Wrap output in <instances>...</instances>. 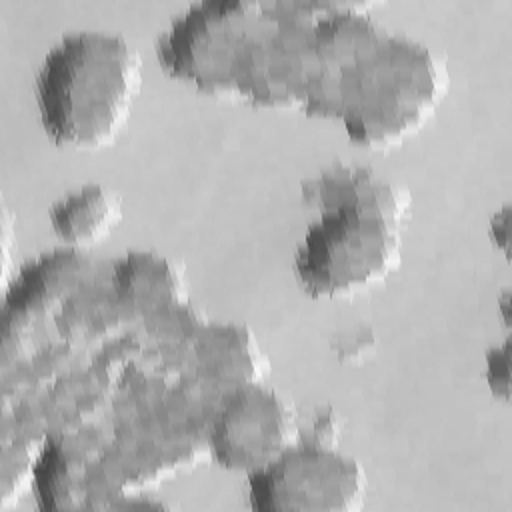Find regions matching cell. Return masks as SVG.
<instances>
[{
    "instance_id": "1",
    "label": "cell",
    "mask_w": 512,
    "mask_h": 512,
    "mask_svg": "<svg viewBox=\"0 0 512 512\" xmlns=\"http://www.w3.org/2000/svg\"><path fill=\"white\" fill-rule=\"evenodd\" d=\"M140 84L138 50L122 34L66 32L36 72L40 122L62 146H106L128 122Z\"/></svg>"
},
{
    "instance_id": "2",
    "label": "cell",
    "mask_w": 512,
    "mask_h": 512,
    "mask_svg": "<svg viewBox=\"0 0 512 512\" xmlns=\"http://www.w3.org/2000/svg\"><path fill=\"white\" fill-rule=\"evenodd\" d=\"M448 80V68L434 50L386 32L350 78L338 120L360 146H398L432 118Z\"/></svg>"
},
{
    "instance_id": "3",
    "label": "cell",
    "mask_w": 512,
    "mask_h": 512,
    "mask_svg": "<svg viewBox=\"0 0 512 512\" xmlns=\"http://www.w3.org/2000/svg\"><path fill=\"white\" fill-rule=\"evenodd\" d=\"M400 222L366 208L320 210L306 228L294 274L314 298H340L384 280L400 264Z\"/></svg>"
},
{
    "instance_id": "4",
    "label": "cell",
    "mask_w": 512,
    "mask_h": 512,
    "mask_svg": "<svg viewBox=\"0 0 512 512\" xmlns=\"http://www.w3.org/2000/svg\"><path fill=\"white\" fill-rule=\"evenodd\" d=\"M324 4L258 0L234 72V98L262 108L302 110L314 66V24Z\"/></svg>"
},
{
    "instance_id": "5",
    "label": "cell",
    "mask_w": 512,
    "mask_h": 512,
    "mask_svg": "<svg viewBox=\"0 0 512 512\" xmlns=\"http://www.w3.org/2000/svg\"><path fill=\"white\" fill-rule=\"evenodd\" d=\"M258 0H200L158 36L156 56L174 78L204 94L234 98V72Z\"/></svg>"
},
{
    "instance_id": "6",
    "label": "cell",
    "mask_w": 512,
    "mask_h": 512,
    "mask_svg": "<svg viewBox=\"0 0 512 512\" xmlns=\"http://www.w3.org/2000/svg\"><path fill=\"white\" fill-rule=\"evenodd\" d=\"M366 488L356 458L304 440L248 474V502L258 512H354L364 506Z\"/></svg>"
},
{
    "instance_id": "7",
    "label": "cell",
    "mask_w": 512,
    "mask_h": 512,
    "mask_svg": "<svg viewBox=\"0 0 512 512\" xmlns=\"http://www.w3.org/2000/svg\"><path fill=\"white\" fill-rule=\"evenodd\" d=\"M300 440L290 406L260 382L228 390L210 418L208 448L222 468L246 476L266 468Z\"/></svg>"
},
{
    "instance_id": "8",
    "label": "cell",
    "mask_w": 512,
    "mask_h": 512,
    "mask_svg": "<svg viewBox=\"0 0 512 512\" xmlns=\"http://www.w3.org/2000/svg\"><path fill=\"white\" fill-rule=\"evenodd\" d=\"M366 2H326L314 24V66L302 110L318 118H340L342 94L360 62L388 32Z\"/></svg>"
},
{
    "instance_id": "9",
    "label": "cell",
    "mask_w": 512,
    "mask_h": 512,
    "mask_svg": "<svg viewBox=\"0 0 512 512\" xmlns=\"http://www.w3.org/2000/svg\"><path fill=\"white\" fill-rule=\"evenodd\" d=\"M94 280L92 260L78 248H64L44 254L36 262L24 266L6 288L4 312L24 318L40 320L46 312L62 310L72 294Z\"/></svg>"
},
{
    "instance_id": "10",
    "label": "cell",
    "mask_w": 512,
    "mask_h": 512,
    "mask_svg": "<svg viewBox=\"0 0 512 512\" xmlns=\"http://www.w3.org/2000/svg\"><path fill=\"white\" fill-rule=\"evenodd\" d=\"M304 202L312 208L328 210L338 206H356L380 212L402 222L410 208V192L398 182L380 178L370 168L332 164L318 176L302 184Z\"/></svg>"
},
{
    "instance_id": "11",
    "label": "cell",
    "mask_w": 512,
    "mask_h": 512,
    "mask_svg": "<svg viewBox=\"0 0 512 512\" xmlns=\"http://www.w3.org/2000/svg\"><path fill=\"white\" fill-rule=\"evenodd\" d=\"M110 292L124 316L150 314L184 304V280L174 264L152 252H128L112 268Z\"/></svg>"
},
{
    "instance_id": "12",
    "label": "cell",
    "mask_w": 512,
    "mask_h": 512,
    "mask_svg": "<svg viewBox=\"0 0 512 512\" xmlns=\"http://www.w3.org/2000/svg\"><path fill=\"white\" fill-rule=\"evenodd\" d=\"M54 234L70 248H86L106 240L122 220L120 196L102 186L86 184L58 198L48 212Z\"/></svg>"
},
{
    "instance_id": "13",
    "label": "cell",
    "mask_w": 512,
    "mask_h": 512,
    "mask_svg": "<svg viewBox=\"0 0 512 512\" xmlns=\"http://www.w3.org/2000/svg\"><path fill=\"white\" fill-rule=\"evenodd\" d=\"M86 456L76 446L46 438L34 468L38 500L44 510H64L76 506V498H86Z\"/></svg>"
},
{
    "instance_id": "14",
    "label": "cell",
    "mask_w": 512,
    "mask_h": 512,
    "mask_svg": "<svg viewBox=\"0 0 512 512\" xmlns=\"http://www.w3.org/2000/svg\"><path fill=\"white\" fill-rule=\"evenodd\" d=\"M330 348L340 362H358L376 348V336L370 326H360L356 330L334 334Z\"/></svg>"
},
{
    "instance_id": "15",
    "label": "cell",
    "mask_w": 512,
    "mask_h": 512,
    "mask_svg": "<svg viewBox=\"0 0 512 512\" xmlns=\"http://www.w3.org/2000/svg\"><path fill=\"white\" fill-rule=\"evenodd\" d=\"M486 384L496 398L504 402L510 400V340L508 338L486 352Z\"/></svg>"
},
{
    "instance_id": "16",
    "label": "cell",
    "mask_w": 512,
    "mask_h": 512,
    "mask_svg": "<svg viewBox=\"0 0 512 512\" xmlns=\"http://www.w3.org/2000/svg\"><path fill=\"white\" fill-rule=\"evenodd\" d=\"M338 432H340L338 416L334 414L332 408H324V410H320V412L316 414V418L312 420L308 432L300 434V440L310 442V444H318V446L336 448Z\"/></svg>"
},
{
    "instance_id": "17",
    "label": "cell",
    "mask_w": 512,
    "mask_h": 512,
    "mask_svg": "<svg viewBox=\"0 0 512 512\" xmlns=\"http://www.w3.org/2000/svg\"><path fill=\"white\" fill-rule=\"evenodd\" d=\"M488 232H490V240L494 242V246L500 248L508 256L510 254V206L508 204L492 214Z\"/></svg>"
},
{
    "instance_id": "18",
    "label": "cell",
    "mask_w": 512,
    "mask_h": 512,
    "mask_svg": "<svg viewBox=\"0 0 512 512\" xmlns=\"http://www.w3.org/2000/svg\"><path fill=\"white\" fill-rule=\"evenodd\" d=\"M14 216L8 210V206L2 208V268H4V286L8 282V266H10V244L16 238V232L12 228Z\"/></svg>"
},
{
    "instance_id": "19",
    "label": "cell",
    "mask_w": 512,
    "mask_h": 512,
    "mask_svg": "<svg viewBox=\"0 0 512 512\" xmlns=\"http://www.w3.org/2000/svg\"><path fill=\"white\" fill-rule=\"evenodd\" d=\"M508 300H510V294L504 292L502 298H500V306H502V312H504V322H508Z\"/></svg>"
}]
</instances>
